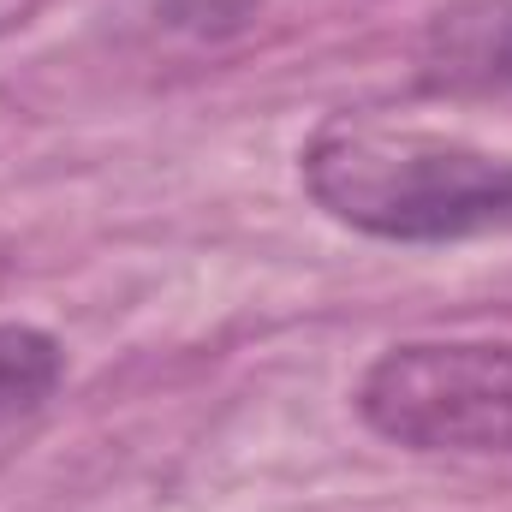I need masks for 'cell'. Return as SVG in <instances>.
<instances>
[{"label":"cell","instance_id":"3","mask_svg":"<svg viewBox=\"0 0 512 512\" xmlns=\"http://www.w3.org/2000/svg\"><path fill=\"white\" fill-rule=\"evenodd\" d=\"M429 90H501L512 84V0H459L429 18L423 36Z\"/></svg>","mask_w":512,"mask_h":512},{"label":"cell","instance_id":"1","mask_svg":"<svg viewBox=\"0 0 512 512\" xmlns=\"http://www.w3.org/2000/svg\"><path fill=\"white\" fill-rule=\"evenodd\" d=\"M304 185L334 221L393 245L512 233V155L435 131L334 120L304 149Z\"/></svg>","mask_w":512,"mask_h":512},{"label":"cell","instance_id":"4","mask_svg":"<svg viewBox=\"0 0 512 512\" xmlns=\"http://www.w3.org/2000/svg\"><path fill=\"white\" fill-rule=\"evenodd\" d=\"M66 376V352L54 334L24 328V322H0V423L30 417Z\"/></svg>","mask_w":512,"mask_h":512},{"label":"cell","instance_id":"2","mask_svg":"<svg viewBox=\"0 0 512 512\" xmlns=\"http://www.w3.org/2000/svg\"><path fill=\"white\" fill-rule=\"evenodd\" d=\"M364 423L411 453L512 459V340H411L358 382Z\"/></svg>","mask_w":512,"mask_h":512},{"label":"cell","instance_id":"5","mask_svg":"<svg viewBox=\"0 0 512 512\" xmlns=\"http://www.w3.org/2000/svg\"><path fill=\"white\" fill-rule=\"evenodd\" d=\"M256 6L262 0H155V12L173 30H191V36H227L245 18H256Z\"/></svg>","mask_w":512,"mask_h":512}]
</instances>
